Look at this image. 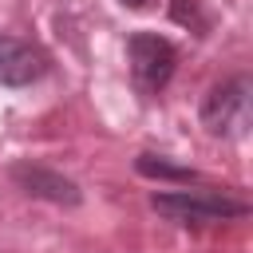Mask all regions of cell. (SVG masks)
<instances>
[{"mask_svg":"<svg viewBox=\"0 0 253 253\" xmlns=\"http://www.w3.org/2000/svg\"><path fill=\"white\" fill-rule=\"evenodd\" d=\"M126 55H130V75L138 83V91L154 95L170 83L174 67H178V51L170 40L154 36V32H134L126 40Z\"/></svg>","mask_w":253,"mask_h":253,"instance_id":"obj_3","label":"cell"},{"mask_svg":"<svg viewBox=\"0 0 253 253\" xmlns=\"http://www.w3.org/2000/svg\"><path fill=\"white\" fill-rule=\"evenodd\" d=\"M12 182L32 198H47L55 206H79V186L71 178H63L59 170H47V166H36V162H20V166H12Z\"/></svg>","mask_w":253,"mask_h":253,"instance_id":"obj_5","label":"cell"},{"mask_svg":"<svg viewBox=\"0 0 253 253\" xmlns=\"http://www.w3.org/2000/svg\"><path fill=\"white\" fill-rule=\"evenodd\" d=\"M150 206H154V213H162L166 221H178V225H213V221L249 213L245 202L225 198L217 190H170V194H154Z\"/></svg>","mask_w":253,"mask_h":253,"instance_id":"obj_1","label":"cell"},{"mask_svg":"<svg viewBox=\"0 0 253 253\" xmlns=\"http://www.w3.org/2000/svg\"><path fill=\"white\" fill-rule=\"evenodd\" d=\"M119 4H123V8H142L146 0H119Z\"/></svg>","mask_w":253,"mask_h":253,"instance_id":"obj_8","label":"cell"},{"mask_svg":"<svg viewBox=\"0 0 253 253\" xmlns=\"http://www.w3.org/2000/svg\"><path fill=\"white\" fill-rule=\"evenodd\" d=\"M138 174H146V178H166V182H194V170H186V166H174V162H162L158 154H138Z\"/></svg>","mask_w":253,"mask_h":253,"instance_id":"obj_6","label":"cell"},{"mask_svg":"<svg viewBox=\"0 0 253 253\" xmlns=\"http://www.w3.org/2000/svg\"><path fill=\"white\" fill-rule=\"evenodd\" d=\"M202 126L217 138H237L249 126V79L233 75L217 83L202 103Z\"/></svg>","mask_w":253,"mask_h":253,"instance_id":"obj_2","label":"cell"},{"mask_svg":"<svg viewBox=\"0 0 253 253\" xmlns=\"http://www.w3.org/2000/svg\"><path fill=\"white\" fill-rule=\"evenodd\" d=\"M47 71V55L43 47H36L32 40L8 36L0 32V83L8 87H28Z\"/></svg>","mask_w":253,"mask_h":253,"instance_id":"obj_4","label":"cell"},{"mask_svg":"<svg viewBox=\"0 0 253 253\" xmlns=\"http://www.w3.org/2000/svg\"><path fill=\"white\" fill-rule=\"evenodd\" d=\"M174 20L194 24V28H206V24H202V16H198V8H194V0H174Z\"/></svg>","mask_w":253,"mask_h":253,"instance_id":"obj_7","label":"cell"}]
</instances>
